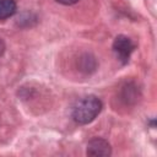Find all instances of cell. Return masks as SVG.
Instances as JSON below:
<instances>
[{"instance_id": "6da1fadb", "label": "cell", "mask_w": 157, "mask_h": 157, "mask_svg": "<svg viewBox=\"0 0 157 157\" xmlns=\"http://www.w3.org/2000/svg\"><path fill=\"white\" fill-rule=\"evenodd\" d=\"M102 110V102L96 96L81 98L72 109V118L78 124H88L96 119Z\"/></svg>"}, {"instance_id": "7a4b0ae2", "label": "cell", "mask_w": 157, "mask_h": 157, "mask_svg": "<svg viewBox=\"0 0 157 157\" xmlns=\"http://www.w3.org/2000/svg\"><path fill=\"white\" fill-rule=\"evenodd\" d=\"M135 49V43L124 34L118 36L114 42H113V50L115 53V55L123 61V63H128L130 59L131 53Z\"/></svg>"}, {"instance_id": "3957f363", "label": "cell", "mask_w": 157, "mask_h": 157, "mask_svg": "<svg viewBox=\"0 0 157 157\" xmlns=\"http://www.w3.org/2000/svg\"><path fill=\"white\" fill-rule=\"evenodd\" d=\"M110 153H112L110 145L104 139L94 137L87 145L88 156H109Z\"/></svg>"}, {"instance_id": "277c9868", "label": "cell", "mask_w": 157, "mask_h": 157, "mask_svg": "<svg viewBox=\"0 0 157 157\" xmlns=\"http://www.w3.org/2000/svg\"><path fill=\"white\" fill-rule=\"evenodd\" d=\"M16 12L15 0H0V20L11 17Z\"/></svg>"}, {"instance_id": "5b68a950", "label": "cell", "mask_w": 157, "mask_h": 157, "mask_svg": "<svg viewBox=\"0 0 157 157\" xmlns=\"http://www.w3.org/2000/svg\"><path fill=\"white\" fill-rule=\"evenodd\" d=\"M60 4H64V5H72V4H76L78 0H55Z\"/></svg>"}, {"instance_id": "8992f818", "label": "cell", "mask_w": 157, "mask_h": 157, "mask_svg": "<svg viewBox=\"0 0 157 157\" xmlns=\"http://www.w3.org/2000/svg\"><path fill=\"white\" fill-rule=\"evenodd\" d=\"M4 52H5V43H4V40L0 38V56L2 55Z\"/></svg>"}]
</instances>
